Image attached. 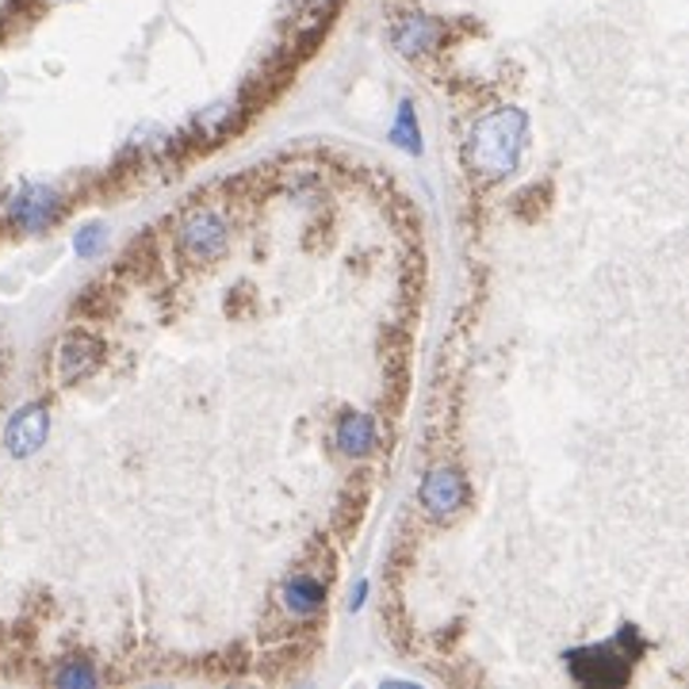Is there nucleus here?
Wrapping results in <instances>:
<instances>
[{"label":"nucleus","instance_id":"obj_1","mask_svg":"<svg viewBox=\"0 0 689 689\" xmlns=\"http://www.w3.org/2000/svg\"><path fill=\"white\" fill-rule=\"evenodd\" d=\"M528 146V116L521 108H494L468 131L463 157L483 181H506Z\"/></svg>","mask_w":689,"mask_h":689},{"label":"nucleus","instance_id":"obj_2","mask_svg":"<svg viewBox=\"0 0 689 689\" xmlns=\"http://www.w3.org/2000/svg\"><path fill=\"white\" fill-rule=\"evenodd\" d=\"M639 652H644V644H639L636 628L624 624V632L613 639V644L571 652L567 655V667H571V675L579 678L582 686H621L624 678H628L632 659H636Z\"/></svg>","mask_w":689,"mask_h":689},{"label":"nucleus","instance_id":"obj_3","mask_svg":"<svg viewBox=\"0 0 689 689\" xmlns=\"http://www.w3.org/2000/svg\"><path fill=\"white\" fill-rule=\"evenodd\" d=\"M58 215H62V196L51 184L23 181L4 199V219L15 230H23V234H43V230H51L58 222Z\"/></svg>","mask_w":689,"mask_h":689},{"label":"nucleus","instance_id":"obj_4","mask_svg":"<svg viewBox=\"0 0 689 689\" xmlns=\"http://www.w3.org/2000/svg\"><path fill=\"white\" fill-rule=\"evenodd\" d=\"M230 242V227L215 211H192L181 222V253L188 261H215Z\"/></svg>","mask_w":689,"mask_h":689},{"label":"nucleus","instance_id":"obj_5","mask_svg":"<svg viewBox=\"0 0 689 689\" xmlns=\"http://www.w3.org/2000/svg\"><path fill=\"white\" fill-rule=\"evenodd\" d=\"M46 437H51V411H46V403L20 406L4 426V448H8V456H15V460L35 456L39 448L46 445Z\"/></svg>","mask_w":689,"mask_h":689},{"label":"nucleus","instance_id":"obj_6","mask_svg":"<svg viewBox=\"0 0 689 689\" xmlns=\"http://www.w3.org/2000/svg\"><path fill=\"white\" fill-rule=\"evenodd\" d=\"M418 499L429 517L448 521L468 506V483H463V475L456 468H433L429 475L422 479Z\"/></svg>","mask_w":689,"mask_h":689},{"label":"nucleus","instance_id":"obj_7","mask_svg":"<svg viewBox=\"0 0 689 689\" xmlns=\"http://www.w3.org/2000/svg\"><path fill=\"white\" fill-rule=\"evenodd\" d=\"M100 360H103L100 341L88 338V333H69V338L58 344L54 368H58L62 383H81L96 372V368H100Z\"/></svg>","mask_w":689,"mask_h":689},{"label":"nucleus","instance_id":"obj_8","mask_svg":"<svg viewBox=\"0 0 689 689\" xmlns=\"http://www.w3.org/2000/svg\"><path fill=\"white\" fill-rule=\"evenodd\" d=\"M440 35H445L440 20H433V15H422V12L403 15V20H398L395 28H391V43H395V51L403 54V58H422V54L437 51Z\"/></svg>","mask_w":689,"mask_h":689},{"label":"nucleus","instance_id":"obj_9","mask_svg":"<svg viewBox=\"0 0 689 689\" xmlns=\"http://www.w3.org/2000/svg\"><path fill=\"white\" fill-rule=\"evenodd\" d=\"M333 440H338V448L344 456H368L375 448V440H380V429H375L372 414L349 411V414H341L338 429H333Z\"/></svg>","mask_w":689,"mask_h":689},{"label":"nucleus","instance_id":"obj_10","mask_svg":"<svg viewBox=\"0 0 689 689\" xmlns=\"http://www.w3.org/2000/svg\"><path fill=\"white\" fill-rule=\"evenodd\" d=\"M280 598H284V609L292 616H315L326 605V587L315 575H292L280 590Z\"/></svg>","mask_w":689,"mask_h":689},{"label":"nucleus","instance_id":"obj_11","mask_svg":"<svg viewBox=\"0 0 689 689\" xmlns=\"http://www.w3.org/2000/svg\"><path fill=\"white\" fill-rule=\"evenodd\" d=\"M391 142H395L398 150H406V154H422V127H418V116H414L411 100L398 103L395 127H391Z\"/></svg>","mask_w":689,"mask_h":689},{"label":"nucleus","instance_id":"obj_12","mask_svg":"<svg viewBox=\"0 0 689 689\" xmlns=\"http://www.w3.org/2000/svg\"><path fill=\"white\" fill-rule=\"evenodd\" d=\"M103 242H108V227L103 222H88V227L74 234V253L77 258H96L103 250Z\"/></svg>","mask_w":689,"mask_h":689},{"label":"nucleus","instance_id":"obj_13","mask_svg":"<svg viewBox=\"0 0 689 689\" xmlns=\"http://www.w3.org/2000/svg\"><path fill=\"white\" fill-rule=\"evenodd\" d=\"M54 682L66 686V689H88V686H96V670L88 667V663L74 659V663H66L58 675H54Z\"/></svg>","mask_w":689,"mask_h":689},{"label":"nucleus","instance_id":"obj_14","mask_svg":"<svg viewBox=\"0 0 689 689\" xmlns=\"http://www.w3.org/2000/svg\"><path fill=\"white\" fill-rule=\"evenodd\" d=\"M364 598H368V579H360L357 590H352V598H349V609H360L364 605Z\"/></svg>","mask_w":689,"mask_h":689},{"label":"nucleus","instance_id":"obj_15","mask_svg":"<svg viewBox=\"0 0 689 689\" xmlns=\"http://www.w3.org/2000/svg\"><path fill=\"white\" fill-rule=\"evenodd\" d=\"M0 92H4V81H0Z\"/></svg>","mask_w":689,"mask_h":689}]
</instances>
